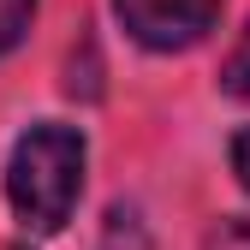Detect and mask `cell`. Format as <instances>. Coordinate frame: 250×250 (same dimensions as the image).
<instances>
[{"instance_id":"1","label":"cell","mask_w":250,"mask_h":250,"mask_svg":"<svg viewBox=\"0 0 250 250\" xmlns=\"http://www.w3.org/2000/svg\"><path fill=\"white\" fill-rule=\"evenodd\" d=\"M6 197L30 232H60L83 197V131L78 125H30L12 143L6 161Z\"/></svg>"},{"instance_id":"2","label":"cell","mask_w":250,"mask_h":250,"mask_svg":"<svg viewBox=\"0 0 250 250\" xmlns=\"http://www.w3.org/2000/svg\"><path fill=\"white\" fill-rule=\"evenodd\" d=\"M227 0H113L119 24L131 30V42L155 48V54H173V48H191L208 36V24L221 18Z\"/></svg>"},{"instance_id":"3","label":"cell","mask_w":250,"mask_h":250,"mask_svg":"<svg viewBox=\"0 0 250 250\" xmlns=\"http://www.w3.org/2000/svg\"><path fill=\"white\" fill-rule=\"evenodd\" d=\"M221 89H227V96H238V102H250V24H244L238 48L227 54V66H221Z\"/></svg>"},{"instance_id":"4","label":"cell","mask_w":250,"mask_h":250,"mask_svg":"<svg viewBox=\"0 0 250 250\" xmlns=\"http://www.w3.org/2000/svg\"><path fill=\"white\" fill-rule=\"evenodd\" d=\"M30 18H36V0H0V54H12L24 42Z\"/></svg>"},{"instance_id":"5","label":"cell","mask_w":250,"mask_h":250,"mask_svg":"<svg viewBox=\"0 0 250 250\" xmlns=\"http://www.w3.org/2000/svg\"><path fill=\"white\" fill-rule=\"evenodd\" d=\"M203 250H250V221H238V214H232V221H221V227L208 232Z\"/></svg>"},{"instance_id":"6","label":"cell","mask_w":250,"mask_h":250,"mask_svg":"<svg viewBox=\"0 0 250 250\" xmlns=\"http://www.w3.org/2000/svg\"><path fill=\"white\" fill-rule=\"evenodd\" d=\"M232 173H238V185L250 191V125H244V131L232 137Z\"/></svg>"}]
</instances>
